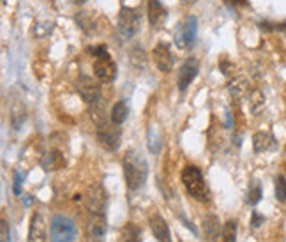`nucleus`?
<instances>
[{"instance_id":"f257e3e1","label":"nucleus","mask_w":286,"mask_h":242,"mask_svg":"<svg viewBox=\"0 0 286 242\" xmlns=\"http://www.w3.org/2000/svg\"><path fill=\"white\" fill-rule=\"evenodd\" d=\"M122 168H124V179L129 189L136 191L143 187V184L147 182V175H149V166L147 161L138 151H129L122 157Z\"/></svg>"},{"instance_id":"f03ea898","label":"nucleus","mask_w":286,"mask_h":242,"mask_svg":"<svg viewBox=\"0 0 286 242\" xmlns=\"http://www.w3.org/2000/svg\"><path fill=\"white\" fill-rule=\"evenodd\" d=\"M182 184L185 191L195 200H198V202H207L208 200V187L200 168L185 166L182 170Z\"/></svg>"},{"instance_id":"7ed1b4c3","label":"nucleus","mask_w":286,"mask_h":242,"mask_svg":"<svg viewBox=\"0 0 286 242\" xmlns=\"http://www.w3.org/2000/svg\"><path fill=\"white\" fill-rule=\"evenodd\" d=\"M76 225L69 216L55 214L50 221V240L52 242H75L76 240Z\"/></svg>"},{"instance_id":"20e7f679","label":"nucleus","mask_w":286,"mask_h":242,"mask_svg":"<svg viewBox=\"0 0 286 242\" xmlns=\"http://www.w3.org/2000/svg\"><path fill=\"white\" fill-rule=\"evenodd\" d=\"M96 134H98V141L99 145L108 152H113L118 149L121 145V138H122V131L118 128V124L115 122H103L96 128Z\"/></svg>"},{"instance_id":"39448f33","label":"nucleus","mask_w":286,"mask_h":242,"mask_svg":"<svg viewBox=\"0 0 286 242\" xmlns=\"http://www.w3.org/2000/svg\"><path fill=\"white\" fill-rule=\"evenodd\" d=\"M196 36H198V20L196 16H187L180 23V27H177L175 32V44L180 50H187L195 44Z\"/></svg>"},{"instance_id":"423d86ee","label":"nucleus","mask_w":286,"mask_h":242,"mask_svg":"<svg viewBox=\"0 0 286 242\" xmlns=\"http://www.w3.org/2000/svg\"><path fill=\"white\" fill-rule=\"evenodd\" d=\"M108 223L104 214L90 212L85 223V240L87 242H104L106 239Z\"/></svg>"},{"instance_id":"0eeeda50","label":"nucleus","mask_w":286,"mask_h":242,"mask_svg":"<svg viewBox=\"0 0 286 242\" xmlns=\"http://www.w3.org/2000/svg\"><path fill=\"white\" fill-rule=\"evenodd\" d=\"M140 30V13L131 7H122L118 13V32L122 37L131 39Z\"/></svg>"},{"instance_id":"6e6552de","label":"nucleus","mask_w":286,"mask_h":242,"mask_svg":"<svg viewBox=\"0 0 286 242\" xmlns=\"http://www.w3.org/2000/svg\"><path fill=\"white\" fill-rule=\"evenodd\" d=\"M76 90H78L80 98L90 106L99 103V99H101V87L90 76H80L76 80Z\"/></svg>"},{"instance_id":"1a4fd4ad","label":"nucleus","mask_w":286,"mask_h":242,"mask_svg":"<svg viewBox=\"0 0 286 242\" xmlns=\"http://www.w3.org/2000/svg\"><path fill=\"white\" fill-rule=\"evenodd\" d=\"M85 205H87L88 212L104 214L106 210V193L99 184H92L85 193Z\"/></svg>"},{"instance_id":"9d476101","label":"nucleus","mask_w":286,"mask_h":242,"mask_svg":"<svg viewBox=\"0 0 286 242\" xmlns=\"http://www.w3.org/2000/svg\"><path fill=\"white\" fill-rule=\"evenodd\" d=\"M94 75L98 76V80L101 82H113L117 76V66L110 59V53L101 57H96L94 60Z\"/></svg>"},{"instance_id":"9b49d317","label":"nucleus","mask_w":286,"mask_h":242,"mask_svg":"<svg viewBox=\"0 0 286 242\" xmlns=\"http://www.w3.org/2000/svg\"><path fill=\"white\" fill-rule=\"evenodd\" d=\"M198 69H200V64L195 57H189V59L184 60V64L179 69V80H177V87H179L180 92H184L185 88L191 85L193 80L198 75Z\"/></svg>"},{"instance_id":"f8f14e48","label":"nucleus","mask_w":286,"mask_h":242,"mask_svg":"<svg viewBox=\"0 0 286 242\" xmlns=\"http://www.w3.org/2000/svg\"><path fill=\"white\" fill-rule=\"evenodd\" d=\"M152 59L161 72H170L173 69V57H172V52H170L168 44L157 43L156 46H154Z\"/></svg>"},{"instance_id":"ddd939ff","label":"nucleus","mask_w":286,"mask_h":242,"mask_svg":"<svg viewBox=\"0 0 286 242\" xmlns=\"http://www.w3.org/2000/svg\"><path fill=\"white\" fill-rule=\"evenodd\" d=\"M147 13H149L150 25L156 30H159L166 23V18H168V11H166V7L159 0H149V4H147Z\"/></svg>"},{"instance_id":"4468645a","label":"nucleus","mask_w":286,"mask_h":242,"mask_svg":"<svg viewBox=\"0 0 286 242\" xmlns=\"http://www.w3.org/2000/svg\"><path fill=\"white\" fill-rule=\"evenodd\" d=\"M29 242H46V221L41 212H34L30 220Z\"/></svg>"},{"instance_id":"2eb2a0df","label":"nucleus","mask_w":286,"mask_h":242,"mask_svg":"<svg viewBox=\"0 0 286 242\" xmlns=\"http://www.w3.org/2000/svg\"><path fill=\"white\" fill-rule=\"evenodd\" d=\"M150 230H152L157 242H172V232H170L168 223H166L164 217H161L159 214H154V216L150 217Z\"/></svg>"},{"instance_id":"dca6fc26","label":"nucleus","mask_w":286,"mask_h":242,"mask_svg":"<svg viewBox=\"0 0 286 242\" xmlns=\"http://www.w3.org/2000/svg\"><path fill=\"white\" fill-rule=\"evenodd\" d=\"M276 147V140L270 133L265 131H258L253 136V149L254 152H267V151H272Z\"/></svg>"},{"instance_id":"f3484780","label":"nucleus","mask_w":286,"mask_h":242,"mask_svg":"<svg viewBox=\"0 0 286 242\" xmlns=\"http://www.w3.org/2000/svg\"><path fill=\"white\" fill-rule=\"evenodd\" d=\"M42 166H44L46 172L60 170V168L65 166V157L62 156V152L59 151H52L50 154H46L42 157Z\"/></svg>"},{"instance_id":"a211bd4d","label":"nucleus","mask_w":286,"mask_h":242,"mask_svg":"<svg viewBox=\"0 0 286 242\" xmlns=\"http://www.w3.org/2000/svg\"><path fill=\"white\" fill-rule=\"evenodd\" d=\"M75 20H76L78 27L83 30L85 34L92 36V34L96 32V20H94V16H92L90 13H87V11H80V13L76 14Z\"/></svg>"},{"instance_id":"6ab92c4d","label":"nucleus","mask_w":286,"mask_h":242,"mask_svg":"<svg viewBox=\"0 0 286 242\" xmlns=\"http://www.w3.org/2000/svg\"><path fill=\"white\" fill-rule=\"evenodd\" d=\"M127 113H129V106H127L126 101H118L113 105V108H111V122H115V124L121 126L124 120L127 118Z\"/></svg>"},{"instance_id":"aec40b11","label":"nucleus","mask_w":286,"mask_h":242,"mask_svg":"<svg viewBox=\"0 0 286 242\" xmlns=\"http://www.w3.org/2000/svg\"><path fill=\"white\" fill-rule=\"evenodd\" d=\"M205 235H207L208 242H216L219 239V235H221V226H219V223L214 216L205 220Z\"/></svg>"},{"instance_id":"412c9836","label":"nucleus","mask_w":286,"mask_h":242,"mask_svg":"<svg viewBox=\"0 0 286 242\" xmlns=\"http://www.w3.org/2000/svg\"><path fill=\"white\" fill-rule=\"evenodd\" d=\"M230 94L233 95L235 99H241L244 98V95L247 94V90H249V85H247V82L244 78H235L230 82Z\"/></svg>"},{"instance_id":"4be33fe9","label":"nucleus","mask_w":286,"mask_h":242,"mask_svg":"<svg viewBox=\"0 0 286 242\" xmlns=\"http://www.w3.org/2000/svg\"><path fill=\"white\" fill-rule=\"evenodd\" d=\"M235 240H237V223L226 221L221 230V235H219V239L216 242H235Z\"/></svg>"},{"instance_id":"5701e85b","label":"nucleus","mask_w":286,"mask_h":242,"mask_svg":"<svg viewBox=\"0 0 286 242\" xmlns=\"http://www.w3.org/2000/svg\"><path fill=\"white\" fill-rule=\"evenodd\" d=\"M122 242H140V228L133 223H127L126 226L122 228V235H121Z\"/></svg>"},{"instance_id":"b1692460","label":"nucleus","mask_w":286,"mask_h":242,"mask_svg":"<svg viewBox=\"0 0 286 242\" xmlns=\"http://www.w3.org/2000/svg\"><path fill=\"white\" fill-rule=\"evenodd\" d=\"M249 106H251V111L254 115H258L265 106V95L260 90H253V94L249 95Z\"/></svg>"},{"instance_id":"393cba45","label":"nucleus","mask_w":286,"mask_h":242,"mask_svg":"<svg viewBox=\"0 0 286 242\" xmlns=\"http://www.w3.org/2000/svg\"><path fill=\"white\" fill-rule=\"evenodd\" d=\"M261 200V186L258 182H253L249 187V191H247V200L246 202L249 203V205H256L258 202Z\"/></svg>"},{"instance_id":"a878e982","label":"nucleus","mask_w":286,"mask_h":242,"mask_svg":"<svg viewBox=\"0 0 286 242\" xmlns=\"http://www.w3.org/2000/svg\"><path fill=\"white\" fill-rule=\"evenodd\" d=\"M276 198L279 202H286V179L283 175L276 177Z\"/></svg>"},{"instance_id":"bb28decb","label":"nucleus","mask_w":286,"mask_h":242,"mask_svg":"<svg viewBox=\"0 0 286 242\" xmlns=\"http://www.w3.org/2000/svg\"><path fill=\"white\" fill-rule=\"evenodd\" d=\"M25 120V108L21 110H13V115H11V122H13V128L14 129H20L21 122Z\"/></svg>"},{"instance_id":"cd10ccee","label":"nucleus","mask_w":286,"mask_h":242,"mask_svg":"<svg viewBox=\"0 0 286 242\" xmlns=\"http://www.w3.org/2000/svg\"><path fill=\"white\" fill-rule=\"evenodd\" d=\"M9 225L2 217V221H0V242H9Z\"/></svg>"},{"instance_id":"c85d7f7f","label":"nucleus","mask_w":286,"mask_h":242,"mask_svg":"<svg viewBox=\"0 0 286 242\" xmlns=\"http://www.w3.org/2000/svg\"><path fill=\"white\" fill-rule=\"evenodd\" d=\"M219 69H221V71H223V75H230V72L235 69V66L230 62V60H228V59H225V57H223V59L219 60Z\"/></svg>"},{"instance_id":"c756f323","label":"nucleus","mask_w":286,"mask_h":242,"mask_svg":"<svg viewBox=\"0 0 286 242\" xmlns=\"http://www.w3.org/2000/svg\"><path fill=\"white\" fill-rule=\"evenodd\" d=\"M21 182H23L21 172H14V186H13L14 195H21Z\"/></svg>"},{"instance_id":"7c9ffc66","label":"nucleus","mask_w":286,"mask_h":242,"mask_svg":"<svg viewBox=\"0 0 286 242\" xmlns=\"http://www.w3.org/2000/svg\"><path fill=\"white\" fill-rule=\"evenodd\" d=\"M264 221H265V217L261 216V214L253 212V216H251V226H253V228H260V226L264 225Z\"/></svg>"},{"instance_id":"2f4dec72","label":"nucleus","mask_w":286,"mask_h":242,"mask_svg":"<svg viewBox=\"0 0 286 242\" xmlns=\"http://www.w3.org/2000/svg\"><path fill=\"white\" fill-rule=\"evenodd\" d=\"M226 128H231V115L226 111Z\"/></svg>"},{"instance_id":"473e14b6","label":"nucleus","mask_w":286,"mask_h":242,"mask_svg":"<svg viewBox=\"0 0 286 242\" xmlns=\"http://www.w3.org/2000/svg\"><path fill=\"white\" fill-rule=\"evenodd\" d=\"M32 197H25V205H30V203H32V200H30Z\"/></svg>"},{"instance_id":"72a5a7b5","label":"nucleus","mask_w":286,"mask_h":242,"mask_svg":"<svg viewBox=\"0 0 286 242\" xmlns=\"http://www.w3.org/2000/svg\"><path fill=\"white\" fill-rule=\"evenodd\" d=\"M235 4H241V6H246V0H233Z\"/></svg>"},{"instance_id":"f704fd0d","label":"nucleus","mask_w":286,"mask_h":242,"mask_svg":"<svg viewBox=\"0 0 286 242\" xmlns=\"http://www.w3.org/2000/svg\"><path fill=\"white\" fill-rule=\"evenodd\" d=\"M76 2H87V0H76Z\"/></svg>"}]
</instances>
